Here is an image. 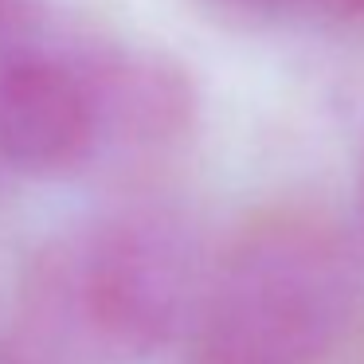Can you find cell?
Wrapping results in <instances>:
<instances>
[{"label": "cell", "mask_w": 364, "mask_h": 364, "mask_svg": "<svg viewBox=\"0 0 364 364\" xmlns=\"http://www.w3.org/2000/svg\"><path fill=\"white\" fill-rule=\"evenodd\" d=\"M212 259L181 212L134 204L90 228L59 267L79 321L114 353H153L200 314Z\"/></svg>", "instance_id": "cell-2"}, {"label": "cell", "mask_w": 364, "mask_h": 364, "mask_svg": "<svg viewBox=\"0 0 364 364\" xmlns=\"http://www.w3.org/2000/svg\"><path fill=\"white\" fill-rule=\"evenodd\" d=\"M325 4L337 12H348V16H364V0H325Z\"/></svg>", "instance_id": "cell-6"}, {"label": "cell", "mask_w": 364, "mask_h": 364, "mask_svg": "<svg viewBox=\"0 0 364 364\" xmlns=\"http://www.w3.org/2000/svg\"><path fill=\"white\" fill-rule=\"evenodd\" d=\"M360 223H364V161H360Z\"/></svg>", "instance_id": "cell-7"}, {"label": "cell", "mask_w": 364, "mask_h": 364, "mask_svg": "<svg viewBox=\"0 0 364 364\" xmlns=\"http://www.w3.org/2000/svg\"><path fill=\"white\" fill-rule=\"evenodd\" d=\"M102 95V161L149 173L188 149L200 122V90L188 67L161 48L95 40Z\"/></svg>", "instance_id": "cell-4"}, {"label": "cell", "mask_w": 364, "mask_h": 364, "mask_svg": "<svg viewBox=\"0 0 364 364\" xmlns=\"http://www.w3.org/2000/svg\"><path fill=\"white\" fill-rule=\"evenodd\" d=\"M0 161L24 176H71L102 161L95 40L0 43Z\"/></svg>", "instance_id": "cell-3"}, {"label": "cell", "mask_w": 364, "mask_h": 364, "mask_svg": "<svg viewBox=\"0 0 364 364\" xmlns=\"http://www.w3.org/2000/svg\"><path fill=\"white\" fill-rule=\"evenodd\" d=\"M204 4L243 20H286L306 4H325V0H204Z\"/></svg>", "instance_id": "cell-5"}, {"label": "cell", "mask_w": 364, "mask_h": 364, "mask_svg": "<svg viewBox=\"0 0 364 364\" xmlns=\"http://www.w3.org/2000/svg\"><path fill=\"white\" fill-rule=\"evenodd\" d=\"M360 301V259L329 212L262 208L212 259L196 364H329Z\"/></svg>", "instance_id": "cell-1"}]
</instances>
